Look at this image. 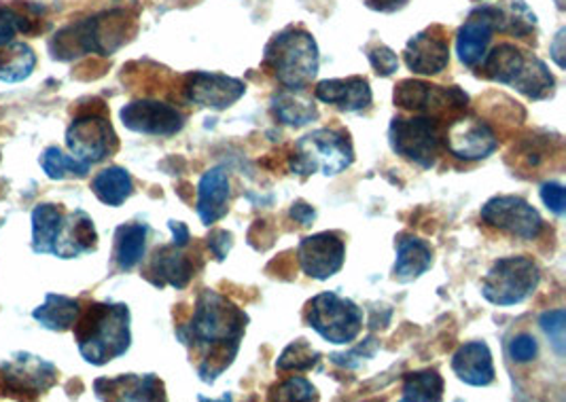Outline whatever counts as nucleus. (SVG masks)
Wrapping results in <instances>:
<instances>
[{
  "label": "nucleus",
  "mask_w": 566,
  "mask_h": 402,
  "mask_svg": "<svg viewBox=\"0 0 566 402\" xmlns=\"http://www.w3.org/2000/svg\"><path fill=\"white\" fill-rule=\"evenodd\" d=\"M119 119L129 131L157 138L177 136L187 121L177 106L159 100L129 102L119 110Z\"/></svg>",
  "instance_id": "2eb2a0df"
},
{
  "label": "nucleus",
  "mask_w": 566,
  "mask_h": 402,
  "mask_svg": "<svg viewBox=\"0 0 566 402\" xmlns=\"http://www.w3.org/2000/svg\"><path fill=\"white\" fill-rule=\"evenodd\" d=\"M355 163V149L344 129H314L295 142L289 168L293 174L337 177Z\"/></svg>",
  "instance_id": "423d86ee"
},
{
  "label": "nucleus",
  "mask_w": 566,
  "mask_h": 402,
  "mask_svg": "<svg viewBox=\"0 0 566 402\" xmlns=\"http://www.w3.org/2000/svg\"><path fill=\"white\" fill-rule=\"evenodd\" d=\"M365 53H367V60H369V64L374 66L376 75L387 78V76L397 73V68H399V57H397V53L390 50V47H387L385 43H376V45L367 47Z\"/></svg>",
  "instance_id": "ea45409f"
},
{
  "label": "nucleus",
  "mask_w": 566,
  "mask_h": 402,
  "mask_svg": "<svg viewBox=\"0 0 566 402\" xmlns=\"http://www.w3.org/2000/svg\"><path fill=\"white\" fill-rule=\"evenodd\" d=\"M168 226H170V231H172V244L179 246V248H187L189 242H191V233H189L187 225L180 223V221H170Z\"/></svg>",
  "instance_id": "de8ad7c7"
},
{
  "label": "nucleus",
  "mask_w": 566,
  "mask_h": 402,
  "mask_svg": "<svg viewBox=\"0 0 566 402\" xmlns=\"http://www.w3.org/2000/svg\"><path fill=\"white\" fill-rule=\"evenodd\" d=\"M314 98L323 104H329L342 113H363L371 106L374 94L363 76H346V78H325L314 87Z\"/></svg>",
  "instance_id": "412c9836"
},
{
  "label": "nucleus",
  "mask_w": 566,
  "mask_h": 402,
  "mask_svg": "<svg viewBox=\"0 0 566 402\" xmlns=\"http://www.w3.org/2000/svg\"><path fill=\"white\" fill-rule=\"evenodd\" d=\"M64 212L55 203H39L32 210V251L36 254H52Z\"/></svg>",
  "instance_id": "2f4dec72"
},
{
  "label": "nucleus",
  "mask_w": 566,
  "mask_h": 402,
  "mask_svg": "<svg viewBox=\"0 0 566 402\" xmlns=\"http://www.w3.org/2000/svg\"><path fill=\"white\" fill-rule=\"evenodd\" d=\"M443 131L446 124L436 117L397 115L388 126V145L401 159L418 166L420 170H431L438 166Z\"/></svg>",
  "instance_id": "0eeeda50"
},
{
  "label": "nucleus",
  "mask_w": 566,
  "mask_h": 402,
  "mask_svg": "<svg viewBox=\"0 0 566 402\" xmlns=\"http://www.w3.org/2000/svg\"><path fill=\"white\" fill-rule=\"evenodd\" d=\"M541 200L545 203V208L556 214V216H565L566 212V193L565 187L560 182H545L541 187Z\"/></svg>",
  "instance_id": "37998d69"
},
{
  "label": "nucleus",
  "mask_w": 566,
  "mask_h": 402,
  "mask_svg": "<svg viewBox=\"0 0 566 402\" xmlns=\"http://www.w3.org/2000/svg\"><path fill=\"white\" fill-rule=\"evenodd\" d=\"M98 246V233L94 221L87 212L75 210L64 214L62 225L57 229L53 242V256L57 258H77L81 254H90Z\"/></svg>",
  "instance_id": "4be33fe9"
},
{
  "label": "nucleus",
  "mask_w": 566,
  "mask_h": 402,
  "mask_svg": "<svg viewBox=\"0 0 566 402\" xmlns=\"http://www.w3.org/2000/svg\"><path fill=\"white\" fill-rule=\"evenodd\" d=\"M541 328L543 332L549 337L554 350L558 352V356H565L566 350V311L563 307L558 309H549V311H543L539 318Z\"/></svg>",
  "instance_id": "58836bf2"
},
{
  "label": "nucleus",
  "mask_w": 566,
  "mask_h": 402,
  "mask_svg": "<svg viewBox=\"0 0 566 402\" xmlns=\"http://www.w3.org/2000/svg\"><path fill=\"white\" fill-rule=\"evenodd\" d=\"M395 106L412 115H427L443 121L446 126L461 117L469 108V94L457 85L443 87L416 78L399 81L392 94Z\"/></svg>",
  "instance_id": "1a4fd4ad"
},
{
  "label": "nucleus",
  "mask_w": 566,
  "mask_h": 402,
  "mask_svg": "<svg viewBox=\"0 0 566 402\" xmlns=\"http://www.w3.org/2000/svg\"><path fill=\"white\" fill-rule=\"evenodd\" d=\"M247 325V311L228 297L210 288L198 295L189 322L177 327V339L198 358V375L205 383H214L232 367Z\"/></svg>",
  "instance_id": "f257e3e1"
},
{
  "label": "nucleus",
  "mask_w": 566,
  "mask_h": 402,
  "mask_svg": "<svg viewBox=\"0 0 566 402\" xmlns=\"http://www.w3.org/2000/svg\"><path fill=\"white\" fill-rule=\"evenodd\" d=\"M230 177L226 172V168H212L200 178L198 182V216L202 221V225H214L219 223L228 210H230Z\"/></svg>",
  "instance_id": "b1692460"
},
{
  "label": "nucleus",
  "mask_w": 566,
  "mask_h": 402,
  "mask_svg": "<svg viewBox=\"0 0 566 402\" xmlns=\"http://www.w3.org/2000/svg\"><path fill=\"white\" fill-rule=\"evenodd\" d=\"M39 13H43V7H36V4H30V7L22 4V9L0 4V47L13 43L18 32L22 34L34 32Z\"/></svg>",
  "instance_id": "72a5a7b5"
},
{
  "label": "nucleus",
  "mask_w": 566,
  "mask_h": 402,
  "mask_svg": "<svg viewBox=\"0 0 566 402\" xmlns=\"http://www.w3.org/2000/svg\"><path fill=\"white\" fill-rule=\"evenodd\" d=\"M443 399V378L436 369L416 371L403 378L401 401L403 402H439Z\"/></svg>",
  "instance_id": "f704fd0d"
},
{
  "label": "nucleus",
  "mask_w": 566,
  "mask_h": 402,
  "mask_svg": "<svg viewBox=\"0 0 566 402\" xmlns=\"http://www.w3.org/2000/svg\"><path fill=\"white\" fill-rule=\"evenodd\" d=\"M92 191L104 205L119 208L134 193V180L126 168L108 166L92 180Z\"/></svg>",
  "instance_id": "7c9ffc66"
},
{
  "label": "nucleus",
  "mask_w": 566,
  "mask_h": 402,
  "mask_svg": "<svg viewBox=\"0 0 566 402\" xmlns=\"http://www.w3.org/2000/svg\"><path fill=\"white\" fill-rule=\"evenodd\" d=\"M397 261L392 267V277L401 284H410L413 279L424 276L433 265V248L427 240L410 233H401L395 240Z\"/></svg>",
  "instance_id": "a878e982"
},
{
  "label": "nucleus",
  "mask_w": 566,
  "mask_h": 402,
  "mask_svg": "<svg viewBox=\"0 0 566 402\" xmlns=\"http://www.w3.org/2000/svg\"><path fill=\"white\" fill-rule=\"evenodd\" d=\"M406 66L413 75L436 76L450 64V43L441 25H431L412 36L403 51Z\"/></svg>",
  "instance_id": "a211bd4d"
},
{
  "label": "nucleus",
  "mask_w": 566,
  "mask_h": 402,
  "mask_svg": "<svg viewBox=\"0 0 566 402\" xmlns=\"http://www.w3.org/2000/svg\"><path fill=\"white\" fill-rule=\"evenodd\" d=\"M563 41H565V30H560L558 32V36H556V43H554V47H552V55H554V60H556V64L560 66V68H565V60L560 57L563 55Z\"/></svg>",
  "instance_id": "09e8293b"
},
{
  "label": "nucleus",
  "mask_w": 566,
  "mask_h": 402,
  "mask_svg": "<svg viewBox=\"0 0 566 402\" xmlns=\"http://www.w3.org/2000/svg\"><path fill=\"white\" fill-rule=\"evenodd\" d=\"M318 45L308 30L289 25L263 50L261 66L286 89H306L318 75Z\"/></svg>",
  "instance_id": "39448f33"
},
{
  "label": "nucleus",
  "mask_w": 566,
  "mask_h": 402,
  "mask_svg": "<svg viewBox=\"0 0 566 402\" xmlns=\"http://www.w3.org/2000/svg\"><path fill=\"white\" fill-rule=\"evenodd\" d=\"M376 352H378V343H376L374 337H369V339H365V341L360 343L359 348H355L353 352L334 353V356H332V362H335L337 367H344V369H357V367H360L363 358L369 360V358L376 356Z\"/></svg>",
  "instance_id": "79ce46f5"
},
{
  "label": "nucleus",
  "mask_w": 566,
  "mask_h": 402,
  "mask_svg": "<svg viewBox=\"0 0 566 402\" xmlns=\"http://www.w3.org/2000/svg\"><path fill=\"white\" fill-rule=\"evenodd\" d=\"M537 353H539V343L528 332L515 335L514 339L510 341V358L514 360L515 364H528L537 358Z\"/></svg>",
  "instance_id": "a19ab883"
},
{
  "label": "nucleus",
  "mask_w": 566,
  "mask_h": 402,
  "mask_svg": "<svg viewBox=\"0 0 566 402\" xmlns=\"http://www.w3.org/2000/svg\"><path fill=\"white\" fill-rule=\"evenodd\" d=\"M297 261L306 276L325 282L342 272L346 261V244L335 231L314 233L300 242Z\"/></svg>",
  "instance_id": "dca6fc26"
},
{
  "label": "nucleus",
  "mask_w": 566,
  "mask_h": 402,
  "mask_svg": "<svg viewBox=\"0 0 566 402\" xmlns=\"http://www.w3.org/2000/svg\"><path fill=\"white\" fill-rule=\"evenodd\" d=\"M81 302L73 299V297H64V295H55L50 293L45 297V303L39 305L32 311V318L48 330L53 332H64L69 328L75 327V322L81 316Z\"/></svg>",
  "instance_id": "c756f323"
},
{
  "label": "nucleus",
  "mask_w": 566,
  "mask_h": 402,
  "mask_svg": "<svg viewBox=\"0 0 566 402\" xmlns=\"http://www.w3.org/2000/svg\"><path fill=\"white\" fill-rule=\"evenodd\" d=\"M247 94V85L240 78L196 71L185 75L182 96L189 104L212 110H226Z\"/></svg>",
  "instance_id": "f3484780"
},
{
  "label": "nucleus",
  "mask_w": 566,
  "mask_h": 402,
  "mask_svg": "<svg viewBox=\"0 0 566 402\" xmlns=\"http://www.w3.org/2000/svg\"><path fill=\"white\" fill-rule=\"evenodd\" d=\"M321 362V353L310 346L306 339H297L284 348V352L276 360L279 371H310L316 369Z\"/></svg>",
  "instance_id": "e433bc0d"
},
{
  "label": "nucleus",
  "mask_w": 566,
  "mask_h": 402,
  "mask_svg": "<svg viewBox=\"0 0 566 402\" xmlns=\"http://www.w3.org/2000/svg\"><path fill=\"white\" fill-rule=\"evenodd\" d=\"M443 142L450 155L464 163L489 159L499 149V138L489 121L475 115H461L443 131Z\"/></svg>",
  "instance_id": "4468645a"
},
{
  "label": "nucleus",
  "mask_w": 566,
  "mask_h": 402,
  "mask_svg": "<svg viewBox=\"0 0 566 402\" xmlns=\"http://www.w3.org/2000/svg\"><path fill=\"white\" fill-rule=\"evenodd\" d=\"M480 219L486 225L524 242H533L543 233L539 210L517 195H496L480 210Z\"/></svg>",
  "instance_id": "ddd939ff"
},
{
  "label": "nucleus",
  "mask_w": 566,
  "mask_h": 402,
  "mask_svg": "<svg viewBox=\"0 0 566 402\" xmlns=\"http://www.w3.org/2000/svg\"><path fill=\"white\" fill-rule=\"evenodd\" d=\"M494 24L490 20L486 7H478L471 11L469 20L459 28L457 34V55L467 68L480 66L484 55L489 53L492 34H494Z\"/></svg>",
  "instance_id": "5701e85b"
},
{
  "label": "nucleus",
  "mask_w": 566,
  "mask_h": 402,
  "mask_svg": "<svg viewBox=\"0 0 566 402\" xmlns=\"http://www.w3.org/2000/svg\"><path fill=\"white\" fill-rule=\"evenodd\" d=\"M452 371L467 385L486 388L494 383L496 371L486 341H469L452 356Z\"/></svg>",
  "instance_id": "393cba45"
},
{
  "label": "nucleus",
  "mask_w": 566,
  "mask_h": 402,
  "mask_svg": "<svg viewBox=\"0 0 566 402\" xmlns=\"http://www.w3.org/2000/svg\"><path fill=\"white\" fill-rule=\"evenodd\" d=\"M270 401H318V392L306 378H289L270 390Z\"/></svg>",
  "instance_id": "4c0bfd02"
},
{
  "label": "nucleus",
  "mask_w": 566,
  "mask_h": 402,
  "mask_svg": "<svg viewBox=\"0 0 566 402\" xmlns=\"http://www.w3.org/2000/svg\"><path fill=\"white\" fill-rule=\"evenodd\" d=\"M539 282V265L531 256H505L482 279V297L499 307H514L531 299Z\"/></svg>",
  "instance_id": "6e6552de"
},
{
  "label": "nucleus",
  "mask_w": 566,
  "mask_h": 402,
  "mask_svg": "<svg viewBox=\"0 0 566 402\" xmlns=\"http://www.w3.org/2000/svg\"><path fill=\"white\" fill-rule=\"evenodd\" d=\"M66 147L75 159L94 166L117 151L119 140L106 115L83 113L66 129Z\"/></svg>",
  "instance_id": "f8f14e48"
},
{
  "label": "nucleus",
  "mask_w": 566,
  "mask_h": 402,
  "mask_svg": "<svg viewBox=\"0 0 566 402\" xmlns=\"http://www.w3.org/2000/svg\"><path fill=\"white\" fill-rule=\"evenodd\" d=\"M272 113L276 119L289 127H304L318 119V108L306 89H286L283 87L272 98Z\"/></svg>",
  "instance_id": "c85d7f7f"
},
{
  "label": "nucleus",
  "mask_w": 566,
  "mask_h": 402,
  "mask_svg": "<svg viewBox=\"0 0 566 402\" xmlns=\"http://www.w3.org/2000/svg\"><path fill=\"white\" fill-rule=\"evenodd\" d=\"M41 168L45 170V174L52 180H64V178H85L90 174L87 163L78 161L73 155H66L57 147H50L41 155Z\"/></svg>",
  "instance_id": "c9c22d12"
},
{
  "label": "nucleus",
  "mask_w": 566,
  "mask_h": 402,
  "mask_svg": "<svg viewBox=\"0 0 566 402\" xmlns=\"http://www.w3.org/2000/svg\"><path fill=\"white\" fill-rule=\"evenodd\" d=\"M306 322L325 341L334 346H350L363 330V309L337 293H321L306 305Z\"/></svg>",
  "instance_id": "9d476101"
},
{
  "label": "nucleus",
  "mask_w": 566,
  "mask_h": 402,
  "mask_svg": "<svg viewBox=\"0 0 566 402\" xmlns=\"http://www.w3.org/2000/svg\"><path fill=\"white\" fill-rule=\"evenodd\" d=\"M208 251L212 252V256L217 261H223L233 246L232 233L223 231V229H214L210 231V235L207 237Z\"/></svg>",
  "instance_id": "c03bdc74"
},
{
  "label": "nucleus",
  "mask_w": 566,
  "mask_h": 402,
  "mask_svg": "<svg viewBox=\"0 0 566 402\" xmlns=\"http://www.w3.org/2000/svg\"><path fill=\"white\" fill-rule=\"evenodd\" d=\"M480 64L484 78L507 85L528 100H547L556 92V78L549 73L547 64L535 53L522 50L514 43H499Z\"/></svg>",
  "instance_id": "20e7f679"
},
{
  "label": "nucleus",
  "mask_w": 566,
  "mask_h": 402,
  "mask_svg": "<svg viewBox=\"0 0 566 402\" xmlns=\"http://www.w3.org/2000/svg\"><path fill=\"white\" fill-rule=\"evenodd\" d=\"M151 229L145 223H126L115 229V246H113V265L117 272L128 274L138 267L147 254Z\"/></svg>",
  "instance_id": "cd10ccee"
},
{
  "label": "nucleus",
  "mask_w": 566,
  "mask_h": 402,
  "mask_svg": "<svg viewBox=\"0 0 566 402\" xmlns=\"http://www.w3.org/2000/svg\"><path fill=\"white\" fill-rule=\"evenodd\" d=\"M289 214H291V219H293L295 223H300L302 226L312 225L314 219H316V210H314L310 203H306V201H295Z\"/></svg>",
  "instance_id": "a18cd8bd"
},
{
  "label": "nucleus",
  "mask_w": 566,
  "mask_h": 402,
  "mask_svg": "<svg viewBox=\"0 0 566 402\" xmlns=\"http://www.w3.org/2000/svg\"><path fill=\"white\" fill-rule=\"evenodd\" d=\"M36 66V55L27 43H9L0 47V81L22 83L32 75Z\"/></svg>",
  "instance_id": "473e14b6"
},
{
  "label": "nucleus",
  "mask_w": 566,
  "mask_h": 402,
  "mask_svg": "<svg viewBox=\"0 0 566 402\" xmlns=\"http://www.w3.org/2000/svg\"><path fill=\"white\" fill-rule=\"evenodd\" d=\"M408 2L410 0H365V4L378 13H397L403 7H408Z\"/></svg>",
  "instance_id": "49530a36"
},
{
  "label": "nucleus",
  "mask_w": 566,
  "mask_h": 402,
  "mask_svg": "<svg viewBox=\"0 0 566 402\" xmlns=\"http://www.w3.org/2000/svg\"><path fill=\"white\" fill-rule=\"evenodd\" d=\"M55 379L57 371L52 362L32 353H15L0 364V396L36 399L53 388Z\"/></svg>",
  "instance_id": "9b49d317"
},
{
  "label": "nucleus",
  "mask_w": 566,
  "mask_h": 402,
  "mask_svg": "<svg viewBox=\"0 0 566 402\" xmlns=\"http://www.w3.org/2000/svg\"><path fill=\"white\" fill-rule=\"evenodd\" d=\"M132 316L126 303H92L75 322L78 353L94 367L108 364L132 346Z\"/></svg>",
  "instance_id": "7ed1b4c3"
},
{
  "label": "nucleus",
  "mask_w": 566,
  "mask_h": 402,
  "mask_svg": "<svg viewBox=\"0 0 566 402\" xmlns=\"http://www.w3.org/2000/svg\"><path fill=\"white\" fill-rule=\"evenodd\" d=\"M494 30L514 39H535L537 18L524 0H503L499 4H486Z\"/></svg>",
  "instance_id": "bb28decb"
},
{
  "label": "nucleus",
  "mask_w": 566,
  "mask_h": 402,
  "mask_svg": "<svg viewBox=\"0 0 566 402\" xmlns=\"http://www.w3.org/2000/svg\"><path fill=\"white\" fill-rule=\"evenodd\" d=\"M134 30L136 15L128 9L104 11L55 32L50 41V53L57 62H73L87 53L113 55L128 43Z\"/></svg>",
  "instance_id": "f03ea898"
},
{
  "label": "nucleus",
  "mask_w": 566,
  "mask_h": 402,
  "mask_svg": "<svg viewBox=\"0 0 566 402\" xmlns=\"http://www.w3.org/2000/svg\"><path fill=\"white\" fill-rule=\"evenodd\" d=\"M94 392L101 401H166V388L154 373L119 375L94 381Z\"/></svg>",
  "instance_id": "aec40b11"
},
{
  "label": "nucleus",
  "mask_w": 566,
  "mask_h": 402,
  "mask_svg": "<svg viewBox=\"0 0 566 402\" xmlns=\"http://www.w3.org/2000/svg\"><path fill=\"white\" fill-rule=\"evenodd\" d=\"M143 276L147 277L155 288L172 286L177 290H182L196 276V263L185 248H179L175 244L157 246Z\"/></svg>",
  "instance_id": "6ab92c4d"
}]
</instances>
